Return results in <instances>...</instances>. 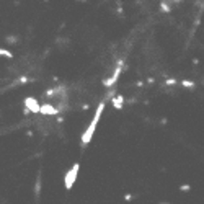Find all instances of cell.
<instances>
[{"instance_id":"obj_19","label":"cell","mask_w":204,"mask_h":204,"mask_svg":"<svg viewBox=\"0 0 204 204\" xmlns=\"http://www.w3.org/2000/svg\"><path fill=\"white\" fill-rule=\"evenodd\" d=\"M82 110H83V111H87V110H90V105H87V103H85V105H82Z\"/></svg>"},{"instance_id":"obj_11","label":"cell","mask_w":204,"mask_h":204,"mask_svg":"<svg viewBox=\"0 0 204 204\" xmlns=\"http://www.w3.org/2000/svg\"><path fill=\"white\" fill-rule=\"evenodd\" d=\"M181 85H183V87H188V88H193L196 83L193 80H181Z\"/></svg>"},{"instance_id":"obj_13","label":"cell","mask_w":204,"mask_h":204,"mask_svg":"<svg viewBox=\"0 0 204 204\" xmlns=\"http://www.w3.org/2000/svg\"><path fill=\"white\" fill-rule=\"evenodd\" d=\"M178 83V80H177V78H173V77H170V78H167V80H165V85H168V87H170V85H177Z\"/></svg>"},{"instance_id":"obj_20","label":"cell","mask_w":204,"mask_h":204,"mask_svg":"<svg viewBox=\"0 0 204 204\" xmlns=\"http://www.w3.org/2000/svg\"><path fill=\"white\" fill-rule=\"evenodd\" d=\"M23 114H25V116H28V114H30V110H28V108H26V106H25V108H23Z\"/></svg>"},{"instance_id":"obj_10","label":"cell","mask_w":204,"mask_h":204,"mask_svg":"<svg viewBox=\"0 0 204 204\" xmlns=\"http://www.w3.org/2000/svg\"><path fill=\"white\" fill-rule=\"evenodd\" d=\"M5 41H7L8 44H16V43H18V38H16V36H7V38H5Z\"/></svg>"},{"instance_id":"obj_1","label":"cell","mask_w":204,"mask_h":204,"mask_svg":"<svg viewBox=\"0 0 204 204\" xmlns=\"http://www.w3.org/2000/svg\"><path fill=\"white\" fill-rule=\"evenodd\" d=\"M103 110H105V101H101V103L96 106V111H95V118H93V121L90 123V126L87 127V131H85L83 135H82V147H87L88 142L92 140L93 134H95V129H96V126H98V121H100L101 114H103Z\"/></svg>"},{"instance_id":"obj_3","label":"cell","mask_w":204,"mask_h":204,"mask_svg":"<svg viewBox=\"0 0 204 204\" xmlns=\"http://www.w3.org/2000/svg\"><path fill=\"white\" fill-rule=\"evenodd\" d=\"M123 65H124V60H119V62H118V65H116V69H114V72H113V75L103 80V85H105L106 88H108V87H113V85H116L118 78H119L121 72H123Z\"/></svg>"},{"instance_id":"obj_12","label":"cell","mask_w":204,"mask_h":204,"mask_svg":"<svg viewBox=\"0 0 204 204\" xmlns=\"http://www.w3.org/2000/svg\"><path fill=\"white\" fill-rule=\"evenodd\" d=\"M28 82H31V80H30L28 77H25V75H23V77H20V78H18V80H16L13 85H18V83H28Z\"/></svg>"},{"instance_id":"obj_7","label":"cell","mask_w":204,"mask_h":204,"mask_svg":"<svg viewBox=\"0 0 204 204\" xmlns=\"http://www.w3.org/2000/svg\"><path fill=\"white\" fill-rule=\"evenodd\" d=\"M41 186H43V178H41V172L38 173L36 177V183H35V196L39 198V193H41Z\"/></svg>"},{"instance_id":"obj_4","label":"cell","mask_w":204,"mask_h":204,"mask_svg":"<svg viewBox=\"0 0 204 204\" xmlns=\"http://www.w3.org/2000/svg\"><path fill=\"white\" fill-rule=\"evenodd\" d=\"M39 113H41V114H44V116H56V114L59 113V110L54 108L52 105L46 103V105H39Z\"/></svg>"},{"instance_id":"obj_5","label":"cell","mask_w":204,"mask_h":204,"mask_svg":"<svg viewBox=\"0 0 204 204\" xmlns=\"http://www.w3.org/2000/svg\"><path fill=\"white\" fill-rule=\"evenodd\" d=\"M25 106L30 110V113H39V103H38L36 98H33V96L25 98Z\"/></svg>"},{"instance_id":"obj_18","label":"cell","mask_w":204,"mask_h":204,"mask_svg":"<svg viewBox=\"0 0 204 204\" xmlns=\"http://www.w3.org/2000/svg\"><path fill=\"white\" fill-rule=\"evenodd\" d=\"M154 82H155V78H154V77H149V78H147V83H149V85H152Z\"/></svg>"},{"instance_id":"obj_14","label":"cell","mask_w":204,"mask_h":204,"mask_svg":"<svg viewBox=\"0 0 204 204\" xmlns=\"http://www.w3.org/2000/svg\"><path fill=\"white\" fill-rule=\"evenodd\" d=\"M56 93H57V90H56V88H49V90H46V93H44V95H46V96H54Z\"/></svg>"},{"instance_id":"obj_17","label":"cell","mask_w":204,"mask_h":204,"mask_svg":"<svg viewBox=\"0 0 204 204\" xmlns=\"http://www.w3.org/2000/svg\"><path fill=\"white\" fill-rule=\"evenodd\" d=\"M56 121H57V124H62V123H64V118H62V116H57V118H56Z\"/></svg>"},{"instance_id":"obj_16","label":"cell","mask_w":204,"mask_h":204,"mask_svg":"<svg viewBox=\"0 0 204 204\" xmlns=\"http://www.w3.org/2000/svg\"><path fill=\"white\" fill-rule=\"evenodd\" d=\"M132 198H134V196L131 194V193H126V194H124V201H131Z\"/></svg>"},{"instance_id":"obj_2","label":"cell","mask_w":204,"mask_h":204,"mask_svg":"<svg viewBox=\"0 0 204 204\" xmlns=\"http://www.w3.org/2000/svg\"><path fill=\"white\" fill-rule=\"evenodd\" d=\"M78 170H80V163L77 162V163H73L72 168L65 173V178H64V186H65V189H67V191L72 189V188H73V185H75V180H77Z\"/></svg>"},{"instance_id":"obj_8","label":"cell","mask_w":204,"mask_h":204,"mask_svg":"<svg viewBox=\"0 0 204 204\" xmlns=\"http://www.w3.org/2000/svg\"><path fill=\"white\" fill-rule=\"evenodd\" d=\"M0 56H2V57H7V59H13L15 57L13 52H10V51H7V49H2V48H0Z\"/></svg>"},{"instance_id":"obj_21","label":"cell","mask_w":204,"mask_h":204,"mask_svg":"<svg viewBox=\"0 0 204 204\" xmlns=\"http://www.w3.org/2000/svg\"><path fill=\"white\" fill-rule=\"evenodd\" d=\"M77 2H87V0H77Z\"/></svg>"},{"instance_id":"obj_9","label":"cell","mask_w":204,"mask_h":204,"mask_svg":"<svg viewBox=\"0 0 204 204\" xmlns=\"http://www.w3.org/2000/svg\"><path fill=\"white\" fill-rule=\"evenodd\" d=\"M160 8H162L163 13H170V12H172V7H170L167 2H160Z\"/></svg>"},{"instance_id":"obj_6","label":"cell","mask_w":204,"mask_h":204,"mask_svg":"<svg viewBox=\"0 0 204 204\" xmlns=\"http://www.w3.org/2000/svg\"><path fill=\"white\" fill-rule=\"evenodd\" d=\"M124 101H126L124 95L114 96V98H113V108H114V110H123L124 108Z\"/></svg>"},{"instance_id":"obj_15","label":"cell","mask_w":204,"mask_h":204,"mask_svg":"<svg viewBox=\"0 0 204 204\" xmlns=\"http://www.w3.org/2000/svg\"><path fill=\"white\" fill-rule=\"evenodd\" d=\"M189 189H191L189 185H181L180 186V191H189Z\"/></svg>"}]
</instances>
